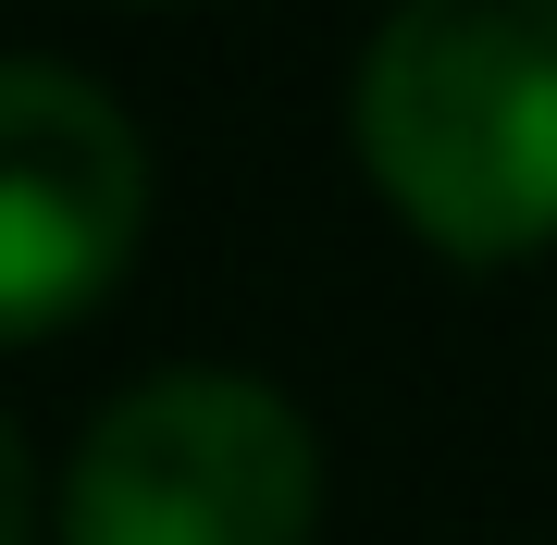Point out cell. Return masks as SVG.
Here are the masks:
<instances>
[{
  "mask_svg": "<svg viewBox=\"0 0 557 545\" xmlns=\"http://www.w3.org/2000/svg\"><path fill=\"white\" fill-rule=\"evenodd\" d=\"M149 223V149L75 62H13L0 75V310L13 335H50L124 273Z\"/></svg>",
  "mask_w": 557,
  "mask_h": 545,
  "instance_id": "cell-3",
  "label": "cell"
},
{
  "mask_svg": "<svg viewBox=\"0 0 557 545\" xmlns=\"http://www.w3.org/2000/svg\"><path fill=\"white\" fill-rule=\"evenodd\" d=\"M322 446L260 372H149L87 409L50 545H310Z\"/></svg>",
  "mask_w": 557,
  "mask_h": 545,
  "instance_id": "cell-2",
  "label": "cell"
},
{
  "mask_svg": "<svg viewBox=\"0 0 557 545\" xmlns=\"http://www.w3.org/2000/svg\"><path fill=\"white\" fill-rule=\"evenodd\" d=\"M347 137L446 261L557 236V0H397L359 50Z\"/></svg>",
  "mask_w": 557,
  "mask_h": 545,
  "instance_id": "cell-1",
  "label": "cell"
}]
</instances>
